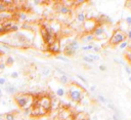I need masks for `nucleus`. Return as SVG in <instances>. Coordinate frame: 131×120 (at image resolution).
<instances>
[{
  "mask_svg": "<svg viewBox=\"0 0 131 120\" xmlns=\"http://www.w3.org/2000/svg\"><path fill=\"white\" fill-rule=\"evenodd\" d=\"M64 120H75V117H74V115H71V116H69L68 118L64 119Z\"/></svg>",
  "mask_w": 131,
  "mask_h": 120,
  "instance_id": "a19ab883",
  "label": "nucleus"
},
{
  "mask_svg": "<svg viewBox=\"0 0 131 120\" xmlns=\"http://www.w3.org/2000/svg\"><path fill=\"white\" fill-rule=\"evenodd\" d=\"M18 20L20 21H26L27 20V14H26L25 12H21L18 14Z\"/></svg>",
  "mask_w": 131,
  "mask_h": 120,
  "instance_id": "c85d7f7f",
  "label": "nucleus"
},
{
  "mask_svg": "<svg viewBox=\"0 0 131 120\" xmlns=\"http://www.w3.org/2000/svg\"><path fill=\"white\" fill-rule=\"evenodd\" d=\"M57 11L62 13V14H70L71 13V8L65 4H59V7L57 8Z\"/></svg>",
  "mask_w": 131,
  "mask_h": 120,
  "instance_id": "9d476101",
  "label": "nucleus"
},
{
  "mask_svg": "<svg viewBox=\"0 0 131 120\" xmlns=\"http://www.w3.org/2000/svg\"><path fill=\"white\" fill-rule=\"evenodd\" d=\"M95 89H96L95 85H92V86H90V91H91V92H94V91H95Z\"/></svg>",
  "mask_w": 131,
  "mask_h": 120,
  "instance_id": "79ce46f5",
  "label": "nucleus"
},
{
  "mask_svg": "<svg viewBox=\"0 0 131 120\" xmlns=\"http://www.w3.org/2000/svg\"><path fill=\"white\" fill-rule=\"evenodd\" d=\"M35 97L31 93H15L13 95V101L18 106V108L27 110L32 108L35 102Z\"/></svg>",
  "mask_w": 131,
  "mask_h": 120,
  "instance_id": "f257e3e1",
  "label": "nucleus"
},
{
  "mask_svg": "<svg viewBox=\"0 0 131 120\" xmlns=\"http://www.w3.org/2000/svg\"><path fill=\"white\" fill-rule=\"evenodd\" d=\"M50 73H51L50 68L45 67V68H43V69H42V75H43V76H49V75H50Z\"/></svg>",
  "mask_w": 131,
  "mask_h": 120,
  "instance_id": "4be33fe9",
  "label": "nucleus"
},
{
  "mask_svg": "<svg viewBox=\"0 0 131 120\" xmlns=\"http://www.w3.org/2000/svg\"><path fill=\"white\" fill-rule=\"evenodd\" d=\"M77 77H78V79H80V80H81V81H82L83 83H85V84H87V80H86L85 78H83V77H82L81 75H78Z\"/></svg>",
  "mask_w": 131,
  "mask_h": 120,
  "instance_id": "c9c22d12",
  "label": "nucleus"
},
{
  "mask_svg": "<svg viewBox=\"0 0 131 120\" xmlns=\"http://www.w3.org/2000/svg\"><path fill=\"white\" fill-rule=\"evenodd\" d=\"M71 115H73V113L69 108H63V109H61V111L59 113V120H64Z\"/></svg>",
  "mask_w": 131,
  "mask_h": 120,
  "instance_id": "1a4fd4ad",
  "label": "nucleus"
},
{
  "mask_svg": "<svg viewBox=\"0 0 131 120\" xmlns=\"http://www.w3.org/2000/svg\"><path fill=\"white\" fill-rule=\"evenodd\" d=\"M129 46V42L127 41V40H125V41H123L122 43H120L119 45H118V47H119V49H121V50H124V49H126L127 47Z\"/></svg>",
  "mask_w": 131,
  "mask_h": 120,
  "instance_id": "6ab92c4d",
  "label": "nucleus"
},
{
  "mask_svg": "<svg viewBox=\"0 0 131 120\" xmlns=\"http://www.w3.org/2000/svg\"><path fill=\"white\" fill-rule=\"evenodd\" d=\"M85 120H89V119H85Z\"/></svg>",
  "mask_w": 131,
  "mask_h": 120,
  "instance_id": "09e8293b",
  "label": "nucleus"
},
{
  "mask_svg": "<svg viewBox=\"0 0 131 120\" xmlns=\"http://www.w3.org/2000/svg\"><path fill=\"white\" fill-rule=\"evenodd\" d=\"M97 100H98L100 103H102V104H108V100L104 98L102 94H98V95H97Z\"/></svg>",
  "mask_w": 131,
  "mask_h": 120,
  "instance_id": "5701e85b",
  "label": "nucleus"
},
{
  "mask_svg": "<svg viewBox=\"0 0 131 120\" xmlns=\"http://www.w3.org/2000/svg\"><path fill=\"white\" fill-rule=\"evenodd\" d=\"M4 34H7V30L2 26V24H0V36Z\"/></svg>",
  "mask_w": 131,
  "mask_h": 120,
  "instance_id": "cd10ccee",
  "label": "nucleus"
},
{
  "mask_svg": "<svg viewBox=\"0 0 131 120\" xmlns=\"http://www.w3.org/2000/svg\"><path fill=\"white\" fill-rule=\"evenodd\" d=\"M3 87H4L5 92L8 93V94H15V92H16V88L10 83H6Z\"/></svg>",
  "mask_w": 131,
  "mask_h": 120,
  "instance_id": "9b49d317",
  "label": "nucleus"
},
{
  "mask_svg": "<svg viewBox=\"0 0 131 120\" xmlns=\"http://www.w3.org/2000/svg\"><path fill=\"white\" fill-rule=\"evenodd\" d=\"M57 58L59 59V60H61L62 62H65V63H70V61L67 59V58H65V57H63V56H57Z\"/></svg>",
  "mask_w": 131,
  "mask_h": 120,
  "instance_id": "473e14b6",
  "label": "nucleus"
},
{
  "mask_svg": "<svg viewBox=\"0 0 131 120\" xmlns=\"http://www.w3.org/2000/svg\"><path fill=\"white\" fill-rule=\"evenodd\" d=\"M82 40H83L84 42H87V43L89 44V43L93 42V40H95V37H94V35H93L92 33H88V34L82 36Z\"/></svg>",
  "mask_w": 131,
  "mask_h": 120,
  "instance_id": "ddd939ff",
  "label": "nucleus"
},
{
  "mask_svg": "<svg viewBox=\"0 0 131 120\" xmlns=\"http://www.w3.org/2000/svg\"><path fill=\"white\" fill-rule=\"evenodd\" d=\"M78 4H82V3H84V2H86L85 1V0H77V1H76Z\"/></svg>",
  "mask_w": 131,
  "mask_h": 120,
  "instance_id": "c03bdc74",
  "label": "nucleus"
},
{
  "mask_svg": "<svg viewBox=\"0 0 131 120\" xmlns=\"http://www.w3.org/2000/svg\"><path fill=\"white\" fill-rule=\"evenodd\" d=\"M41 35H42V38L44 40V42L46 43V45H50L52 44L55 40V35H54V30H53V27H51L47 24L43 25L41 27Z\"/></svg>",
  "mask_w": 131,
  "mask_h": 120,
  "instance_id": "7ed1b4c3",
  "label": "nucleus"
},
{
  "mask_svg": "<svg viewBox=\"0 0 131 120\" xmlns=\"http://www.w3.org/2000/svg\"><path fill=\"white\" fill-rule=\"evenodd\" d=\"M125 72H126V73H127L129 76L131 75V70H130V68H129V67H127V66L125 67Z\"/></svg>",
  "mask_w": 131,
  "mask_h": 120,
  "instance_id": "4c0bfd02",
  "label": "nucleus"
},
{
  "mask_svg": "<svg viewBox=\"0 0 131 120\" xmlns=\"http://www.w3.org/2000/svg\"><path fill=\"white\" fill-rule=\"evenodd\" d=\"M47 113H48V112H47L46 110H44L42 107H40L39 105H37L36 103H34V105L32 106V109H31V113H30V115H31V117L36 118V117L45 116Z\"/></svg>",
  "mask_w": 131,
  "mask_h": 120,
  "instance_id": "423d86ee",
  "label": "nucleus"
},
{
  "mask_svg": "<svg viewBox=\"0 0 131 120\" xmlns=\"http://www.w3.org/2000/svg\"><path fill=\"white\" fill-rule=\"evenodd\" d=\"M95 44L93 43V42H91V43H89V44H87V45H84V46H82L81 47V49L83 50V52H87V50H91L92 48H93V46H94Z\"/></svg>",
  "mask_w": 131,
  "mask_h": 120,
  "instance_id": "a211bd4d",
  "label": "nucleus"
},
{
  "mask_svg": "<svg viewBox=\"0 0 131 120\" xmlns=\"http://www.w3.org/2000/svg\"><path fill=\"white\" fill-rule=\"evenodd\" d=\"M2 97H3V91H2V88L0 87V99H2Z\"/></svg>",
  "mask_w": 131,
  "mask_h": 120,
  "instance_id": "a18cd8bd",
  "label": "nucleus"
},
{
  "mask_svg": "<svg viewBox=\"0 0 131 120\" xmlns=\"http://www.w3.org/2000/svg\"><path fill=\"white\" fill-rule=\"evenodd\" d=\"M77 21L79 23H84L86 21V14L84 12H78L77 13Z\"/></svg>",
  "mask_w": 131,
  "mask_h": 120,
  "instance_id": "2eb2a0df",
  "label": "nucleus"
},
{
  "mask_svg": "<svg viewBox=\"0 0 131 120\" xmlns=\"http://www.w3.org/2000/svg\"><path fill=\"white\" fill-rule=\"evenodd\" d=\"M6 66H8V67H10V66H12L13 64H14V60H13V58L12 57H8L6 60H5V63H4Z\"/></svg>",
  "mask_w": 131,
  "mask_h": 120,
  "instance_id": "412c9836",
  "label": "nucleus"
},
{
  "mask_svg": "<svg viewBox=\"0 0 131 120\" xmlns=\"http://www.w3.org/2000/svg\"><path fill=\"white\" fill-rule=\"evenodd\" d=\"M125 21H126V23H127V25L131 26V16H127V18L125 19Z\"/></svg>",
  "mask_w": 131,
  "mask_h": 120,
  "instance_id": "e433bc0d",
  "label": "nucleus"
},
{
  "mask_svg": "<svg viewBox=\"0 0 131 120\" xmlns=\"http://www.w3.org/2000/svg\"><path fill=\"white\" fill-rule=\"evenodd\" d=\"M124 58L126 59V61L129 64H131V46H128L127 48L125 49V52H124Z\"/></svg>",
  "mask_w": 131,
  "mask_h": 120,
  "instance_id": "4468645a",
  "label": "nucleus"
},
{
  "mask_svg": "<svg viewBox=\"0 0 131 120\" xmlns=\"http://www.w3.org/2000/svg\"><path fill=\"white\" fill-rule=\"evenodd\" d=\"M126 32H124L123 30L121 29H116L109 41V45L111 46H116V45H119L120 43H122L123 41L126 40Z\"/></svg>",
  "mask_w": 131,
  "mask_h": 120,
  "instance_id": "20e7f679",
  "label": "nucleus"
},
{
  "mask_svg": "<svg viewBox=\"0 0 131 120\" xmlns=\"http://www.w3.org/2000/svg\"><path fill=\"white\" fill-rule=\"evenodd\" d=\"M126 37H127V39L131 40V30H128V32L126 33Z\"/></svg>",
  "mask_w": 131,
  "mask_h": 120,
  "instance_id": "58836bf2",
  "label": "nucleus"
},
{
  "mask_svg": "<svg viewBox=\"0 0 131 120\" xmlns=\"http://www.w3.org/2000/svg\"><path fill=\"white\" fill-rule=\"evenodd\" d=\"M82 59H83V61H84L85 63H88V64H90V65L94 64V62H93V61H92V60H91V59H90L88 56H84Z\"/></svg>",
  "mask_w": 131,
  "mask_h": 120,
  "instance_id": "a878e982",
  "label": "nucleus"
},
{
  "mask_svg": "<svg viewBox=\"0 0 131 120\" xmlns=\"http://www.w3.org/2000/svg\"><path fill=\"white\" fill-rule=\"evenodd\" d=\"M18 76H20V74H18V72H16V71L11 72V74H10V78H12V79H17Z\"/></svg>",
  "mask_w": 131,
  "mask_h": 120,
  "instance_id": "c756f323",
  "label": "nucleus"
},
{
  "mask_svg": "<svg viewBox=\"0 0 131 120\" xmlns=\"http://www.w3.org/2000/svg\"><path fill=\"white\" fill-rule=\"evenodd\" d=\"M92 34L94 35L95 39H102L106 37V30H104V27L102 26H96L92 32Z\"/></svg>",
  "mask_w": 131,
  "mask_h": 120,
  "instance_id": "6e6552de",
  "label": "nucleus"
},
{
  "mask_svg": "<svg viewBox=\"0 0 131 120\" xmlns=\"http://www.w3.org/2000/svg\"><path fill=\"white\" fill-rule=\"evenodd\" d=\"M35 4H39L40 2H42V1H40V0H34V1H33Z\"/></svg>",
  "mask_w": 131,
  "mask_h": 120,
  "instance_id": "49530a36",
  "label": "nucleus"
},
{
  "mask_svg": "<svg viewBox=\"0 0 131 120\" xmlns=\"http://www.w3.org/2000/svg\"><path fill=\"white\" fill-rule=\"evenodd\" d=\"M7 10H8V7L2 1H0V12H4V11H7Z\"/></svg>",
  "mask_w": 131,
  "mask_h": 120,
  "instance_id": "393cba45",
  "label": "nucleus"
},
{
  "mask_svg": "<svg viewBox=\"0 0 131 120\" xmlns=\"http://www.w3.org/2000/svg\"><path fill=\"white\" fill-rule=\"evenodd\" d=\"M5 67H6V65H5L4 63H1V64H0V69H1V70H3Z\"/></svg>",
  "mask_w": 131,
  "mask_h": 120,
  "instance_id": "37998d69",
  "label": "nucleus"
},
{
  "mask_svg": "<svg viewBox=\"0 0 131 120\" xmlns=\"http://www.w3.org/2000/svg\"><path fill=\"white\" fill-rule=\"evenodd\" d=\"M69 76L67 75V74H65V75H61L60 76V82L62 83V84H68L69 83Z\"/></svg>",
  "mask_w": 131,
  "mask_h": 120,
  "instance_id": "f3484780",
  "label": "nucleus"
},
{
  "mask_svg": "<svg viewBox=\"0 0 131 120\" xmlns=\"http://www.w3.org/2000/svg\"><path fill=\"white\" fill-rule=\"evenodd\" d=\"M34 103H36L37 105L42 107L47 112H49L52 109V101H51V99L48 97V95H40V97L35 99Z\"/></svg>",
  "mask_w": 131,
  "mask_h": 120,
  "instance_id": "39448f33",
  "label": "nucleus"
},
{
  "mask_svg": "<svg viewBox=\"0 0 131 120\" xmlns=\"http://www.w3.org/2000/svg\"><path fill=\"white\" fill-rule=\"evenodd\" d=\"M112 118H113V120H120L121 118L117 115V114H113V116H112Z\"/></svg>",
  "mask_w": 131,
  "mask_h": 120,
  "instance_id": "ea45409f",
  "label": "nucleus"
},
{
  "mask_svg": "<svg viewBox=\"0 0 131 120\" xmlns=\"http://www.w3.org/2000/svg\"><path fill=\"white\" fill-rule=\"evenodd\" d=\"M55 93H57V95L58 97H64V95L66 94V92H65V89L63 88V87H59V88H57V90H55Z\"/></svg>",
  "mask_w": 131,
  "mask_h": 120,
  "instance_id": "aec40b11",
  "label": "nucleus"
},
{
  "mask_svg": "<svg viewBox=\"0 0 131 120\" xmlns=\"http://www.w3.org/2000/svg\"><path fill=\"white\" fill-rule=\"evenodd\" d=\"M6 83H7V82H6L5 77H0V87H3Z\"/></svg>",
  "mask_w": 131,
  "mask_h": 120,
  "instance_id": "7c9ffc66",
  "label": "nucleus"
},
{
  "mask_svg": "<svg viewBox=\"0 0 131 120\" xmlns=\"http://www.w3.org/2000/svg\"><path fill=\"white\" fill-rule=\"evenodd\" d=\"M72 48L74 49V50H78V48H79V43H78V40H73V41H71L70 43H68Z\"/></svg>",
  "mask_w": 131,
  "mask_h": 120,
  "instance_id": "dca6fc26",
  "label": "nucleus"
},
{
  "mask_svg": "<svg viewBox=\"0 0 131 120\" xmlns=\"http://www.w3.org/2000/svg\"><path fill=\"white\" fill-rule=\"evenodd\" d=\"M2 2H3V3L8 7L9 5H12L14 1H12V0H2Z\"/></svg>",
  "mask_w": 131,
  "mask_h": 120,
  "instance_id": "2f4dec72",
  "label": "nucleus"
},
{
  "mask_svg": "<svg viewBox=\"0 0 131 120\" xmlns=\"http://www.w3.org/2000/svg\"><path fill=\"white\" fill-rule=\"evenodd\" d=\"M129 81H130V82H131V75H130V76H129Z\"/></svg>",
  "mask_w": 131,
  "mask_h": 120,
  "instance_id": "de8ad7c7",
  "label": "nucleus"
},
{
  "mask_svg": "<svg viewBox=\"0 0 131 120\" xmlns=\"http://www.w3.org/2000/svg\"><path fill=\"white\" fill-rule=\"evenodd\" d=\"M88 57H89L93 62H95V61H99V60H100V57H99V56H97V55H93V54H91V55H89Z\"/></svg>",
  "mask_w": 131,
  "mask_h": 120,
  "instance_id": "bb28decb",
  "label": "nucleus"
},
{
  "mask_svg": "<svg viewBox=\"0 0 131 120\" xmlns=\"http://www.w3.org/2000/svg\"><path fill=\"white\" fill-rule=\"evenodd\" d=\"M47 52L53 54V55H57V54L61 53V43H60V41L57 39L52 44L48 45L47 46Z\"/></svg>",
  "mask_w": 131,
  "mask_h": 120,
  "instance_id": "0eeeda50",
  "label": "nucleus"
},
{
  "mask_svg": "<svg viewBox=\"0 0 131 120\" xmlns=\"http://www.w3.org/2000/svg\"><path fill=\"white\" fill-rule=\"evenodd\" d=\"M98 69H99V71H101V72H106V71H107V66L101 64V65H99Z\"/></svg>",
  "mask_w": 131,
  "mask_h": 120,
  "instance_id": "72a5a7b5",
  "label": "nucleus"
},
{
  "mask_svg": "<svg viewBox=\"0 0 131 120\" xmlns=\"http://www.w3.org/2000/svg\"><path fill=\"white\" fill-rule=\"evenodd\" d=\"M92 50H93L94 53H99V52H100V47L97 46V45H94L93 48H92Z\"/></svg>",
  "mask_w": 131,
  "mask_h": 120,
  "instance_id": "f704fd0d",
  "label": "nucleus"
},
{
  "mask_svg": "<svg viewBox=\"0 0 131 120\" xmlns=\"http://www.w3.org/2000/svg\"><path fill=\"white\" fill-rule=\"evenodd\" d=\"M4 118H5V120H14L15 119V116L12 113H6L4 115Z\"/></svg>",
  "mask_w": 131,
  "mask_h": 120,
  "instance_id": "b1692460",
  "label": "nucleus"
},
{
  "mask_svg": "<svg viewBox=\"0 0 131 120\" xmlns=\"http://www.w3.org/2000/svg\"><path fill=\"white\" fill-rule=\"evenodd\" d=\"M83 91L84 90L82 87L76 83H73L69 88L68 97L75 103H81V101L83 100Z\"/></svg>",
  "mask_w": 131,
  "mask_h": 120,
  "instance_id": "f03ea898",
  "label": "nucleus"
},
{
  "mask_svg": "<svg viewBox=\"0 0 131 120\" xmlns=\"http://www.w3.org/2000/svg\"><path fill=\"white\" fill-rule=\"evenodd\" d=\"M64 54H65L67 57H73V56L76 55V50H74L69 44H67L66 47L64 48Z\"/></svg>",
  "mask_w": 131,
  "mask_h": 120,
  "instance_id": "f8f14e48",
  "label": "nucleus"
}]
</instances>
